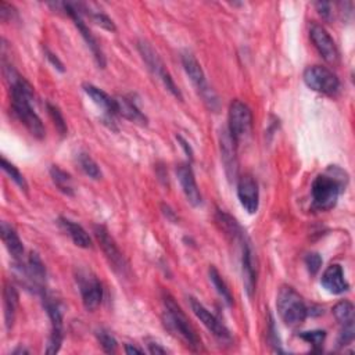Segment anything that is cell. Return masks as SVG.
Segmentation results:
<instances>
[{
	"label": "cell",
	"mask_w": 355,
	"mask_h": 355,
	"mask_svg": "<svg viewBox=\"0 0 355 355\" xmlns=\"http://www.w3.org/2000/svg\"><path fill=\"white\" fill-rule=\"evenodd\" d=\"M6 77L10 82L12 89V106L16 117L24 124L32 136L36 139H43L46 136V130L39 118V115L32 108L34 101V88L13 69L6 67Z\"/></svg>",
	"instance_id": "obj_1"
},
{
	"label": "cell",
	"mask_w": 355,
	"mask_h": 355,
	"mask_svg": "<svg viewBox=\"0 0 355 355\" xmlns=\"http://www.w3.org/2000/svg\"><path fill=\"white\" fill-rule=\"evenodd\" d=\"M345 182V173L336 167H330L326 173L318 175L311 188L314 208L319 211L332 210L337 204L339 196L343 192Z\"/></svg>",
	"instance_id": "obj_2"
},
{
	"label": "cell",
	"mask_w": 355,
	"mask_h": 355,
	"mask_svg": "<svg viewBox=\"0 0 355 355\" xmlns=\"http://www.w3.org/2000/svg\"><path fill=\"white\" fill-rule=\"evenodd\" d=\"M164 306H165V323L169 326V329L180 336L186 345L193 351L201 350V340L197 336L195 328L189 322L186 314L182 311V308L178 306L175 299L169 293H164Z\"/></svg>",
	"instance_id": "obj_3"
},
{
	"label": "cell",
	"mask_w": 355,
	"mask_h": 355,
	"mask_svg": "<svg viewBox=\"0 0 355 355\" xmlns=\"http://www.w3.org/2000/svg\"><path fill=\"white\" fill-rule=\"evenodd\" d=\"M276 306L282 321L291 328L302 325L308 315L307 306L302 295L290 286H283L279 290Z\"/></svg>",
	"instance_id": "obj_4"
},
{
	"label": "cell",
	"mask_w": 355,
	"mask_h": 355,
	"mask_svg": "<svg viewBox=\"0 0 355 355\" xmlns=\"http://www.w3.org/2000/svg\"><path fill=\"white\" fill-rule=\"evenodd\" d=\"M228 120H229L228 131L232 135V138L239 145L252 132L253 112L250 107L242 100H233L229 107Z\"/></svg>",
	"instance_id": "obj_5"
},
{
	"label": "cell",
	"mask_w": 355,
	"mask_h": 355,
	"mask_svg": "<svg viewBox=\"0 0 355 355\" xmlns=\"http://www.w3.org/2000/svg\"><path fill=\"white\" fill-rule=\"evenodd\" d=\"M138 49H139V53H140L142 57H143V60H145L147 69L151 71V74H153L154 77H157V78L164 84V86H165L176 99L182 100L184 97H182V93H181L180 88L176 86V84L173 82L171 74L167 71V69H165L162 60L160 58L158 53H157L147 42H143V40L139 42Z\"/></svg>",
	"instance_id": "obj_6"
},
{
	"label": "cell",
	"mask_w": 355,
	"mask_h": 355,
	"mask_svg": "<svg viewBox=\"0 0 355 355\" xmlns=\"http://www.w3.org/2000/svg\"><path fill=\"white\" fill-rule=\"evenodd\" d=\"M303 79L311 90L326 96H333L340 89V81L337 75L322 66H311L306 69Z\"/></svg>",
	"instance_id": "obj_7"
},
{
	"label": "cell",
	"mask_w": 355,
	"mask_h": 355,
	"mask_svg": "<svg viewBox=\"0 0 355 355\" xmlns=\"http://www.w3.org/2000/svg\"><path fill=\"white\" fill-rule=\"evenodd\" d=\"M77 282L82 295L84 307L88 311H95L103 300V286L100 280L93 272L88 269H79L77 272Z\"/></svg>",
	"instance_id": "obj_8"
},
{
	"label": "cell",
	"mask_w": 355,
	"mask_h": 355,
	"mask_svg": "<svg viewBox=\"0 0 355 355\" xmlns=\"http://www.w3.org/2000/svg\"><path fill=\"white\" fill-rule=\"evenodd\" d=\"M95 230V236L97 242L100 243L103 253L106 254L107 261L110 262V265L112 267V269L121 276H127L128 275V264L123 256V253L118 249V246L115 245L114 239L110 236L108 230L103 226V225H96L93 228Z\"/></svg>",
	"instance_id": "obj_9"
},
{
	"label": "cell",
	"mask_w": 355,
	"mask_h": 355,
	"mask_svg": "<svg viewBox=\"0 0 355 355\" xmlns=\"http://www.w3.org/2000/svg\"><path fill=\"white\" fill-rule=\"evenodd\" d=\"M182 64H184V69H185L188 77L191 78L192 84L199 90V93L201 95L204 101L208 104L210 108H215L217 97H215L212 89H210V86L207 84L204 71H203L200 63L197 62V58L192 53H185L182 56Z\"/></svg>",
	"instance_id": "obj_10"
},
{
	"label": "cell",
	"mask_w": 355,
	"mask_h": 355,
	"mask_svg": "<svg viewBox=\"0 0 355 355\" xmlns=\"http://www.w3.org/2000/svg\"><path fill=\"white\" fill-rule=\"evenodd\" d=\"M242 245V275H243V284L249 294V297L254 294L257 286V258L252 242L245 234L239 239Z\"/></svg>",
	"instance_id": "obj_11"
},
{
	"label": "cell",
	"mask_w": 355,
	"mask_h": 355,
	"mask_svg": "<svg viewBox=\"0 0 355 355\" xmlns=\"http://www.w3.org/2000/svg\"><path fill=\"white\" fill-rule=\"evenodd\" d=\"M45 310H46V313L50 318V322H51V332H50L46 354H56V352L60 351L63 337H64V334H63V314H62L58 304L53 299L47 297V295L45 297Z\"/></svg>",
	"instance_id": "obj_12"
},
{
	"label": "cell",
	"mask_w": 355,
	"mask_h": 355,
	"mask_svg": "<svg viewBox=\"0 0 355 355\" xmlns=\"http://www.w3.org/2000/svg\"><path fill=\"white\" fill-rule=\"evenodd\" d=\"M191 307H192V311L195 313V315L197 317V319L212 333V336L218 341H221L223 344L232 343V336H230V332L226 329V326L195 297H191Z\"/></svg>",
	"instance_id": "obj_13"
},
{
	"label": "cell",
	"mask_w": 355,
	"mask_h": 355,
	"mask_svg": "<svg viewBox=\"0 0 355 355\" xmlns=\"http://www.w3.org/2000/svg\"><path fill=\"white\" fill-rule=\"evenodd\" d=\"M62 8H63L64 12L73 19L75 27L78 28V31L81 32V35H82L84 40L86 42L88 47H89L90 51L93 53V57H95V60H96L97 66H99L100 69H104V67H106V58H104V54H103V51H101V49H100V45L97 43L96 38L92 35L90 29H89V28L86 27V24L84 23L82 16H81V12H79V9L77 8V5L63 3Z\"/></svg>",
	"instance_id": "obj_14"
},
{
	"label": "cell",
	"mask_w": 355,
	"mask_h": 355,
	"mask_svg": "<svg viewBox=\"0 0 355 355\" xmlns=\"http://www.w3.org/2000/svg\"><path fill=\"white\" fill-rule=\"evenodd\" d=\"M221 143V157L223 162V168L229 181H233L238 178L239 164H238V142H236L229 134L228 128L222 130L219 136Z\"/></svg>",
	"instance_id": "obj_15"
},
{
	"label": "cell",
	"mask_w": 355,
	"mask_h": 355,
	"mask_svg": "<svg viewBox=\"0 0 355 355\" xmlns=\"http://www.w3.org/2000/svg\"><path fill=\"white\" fill-rule=\"evenodd\" d=\"M310 36L319 54L323 57V60L329 64H336L339 60V50L329 32L322 25L313 24Z\"/></svg>",
	"instance_id": "obj_16"
},
{
	"label": "cell",
	"mask_w": 355,
	"mask_h": 355,
	"mask_svg": "<svg viewBox=\"0 0 355 355\" xmlns=\"http://www.w3.org/2000/svg\"><path fill=\"white\" fill-rule=\"evenodd\" d=\"M333 315L336 321L340 323V339L339 344L340 345H347L352 343L354 340V306L352 303L344 300L340 302L333 307Z\"/></svg>",
	"instance_id": "obj_17"
},
{
	"label": "cell",
	"mask_w": 355,
	"mask_h": 355,
	"mask_svg": "<svg viewBox=\"0 0 355 355\" xmlns=\"http://www.w3.org/2000/svg\"><path fill=\"white\" fill-rule=\"evenodd\" d=\"M238 197L242 207L249 214H256L260 206V191L254 178L250 173L243 175L238 181Z\"/></svg>",
	"instance_id": "obj_18"
},
{
	"label": "cell",
	"mask_w": 355,
	"mask_h": 355,
	"mask_svg": "<svg viewBox=\"0 0 355 355\" xmlns=\"http://www.w3.org/2000/svg\"><path fill=\"white\" fill-rule=\"evenodd\" d=\"M21 275L25 276V284L34 290L43 291L46 282V268L36 253H31L27 264L21 267Z\"/></svg>",
	"instance_id": "obj_19"
},
{
	"label": "cell",
	"mask_w": 355,
	"mask_h": 355,
	"mask_svg": "<svg viewBox=\"0 0 355 355\" xmlns=\"http://www.w3.org/2000/svg\"><path fill=\"white\" fill-rule=\"evenodd\" d=\"M176 175H178V181H180L188 201L195 207L200 206L203 201V197H201L200 189L196 184V178H195L191 164H181L176 168Z\"/></svg>",
	"instance_id": "obj_20"
},
{
	"label": "cell",
	"mask_w": 355,
	"mask_h": 355,
	"mask_svg": "<svg viewBox=\"0 0 355 355\" xmlns=\"http://www.w3.org/2000/svg\"><path fill=\"white\" fill-rule=\"evenodd\" d=\"M321 284L332 294H343L350 289V284L344 276V271L339 264H333L325 269L321 278Z\"/></svg>",
	"instance_id": "obj_21"
},
{
	"label": "cell",
	"mask_w": 355,
	"mask_h": 355,
	"mask_svg": "<svg viewBox=\"0 0 355 355\" xmlns=\"http://www.w3.org/2000/svg\"><path fill=\"white\" fill-rule=\"evenodd\" d=\"M0 232H2V241H3L8 252L10 253V256L14 260H21L24 256V246H23V242L20 239L19 233L16 232V229L8 222H2Z\"/></svg>",
	"instance_id": "obj_22"
},
{
	"label": "cell",
	"mask_w": 355,
	"mask_h": 355,
	"mask_svg": "<svg viewBox=\"0 0 355 355\" xmlns=\"http://www.w3.org/2000/svg\"><path fill=\"white\" fill-rule=\"evenodd\" d=\"M58 223H60V226L67 232V234L70 236L75 246H78L81 249L92 247V241L89 238L88 232L79 223H77L69 218H64V217L58 219Z\"/></svg>",
	"instance_id": "obj_23"
},
{
	"label": "cell",
	"mask_w": 355,
	"mask_h": 355,
	"mask_svg": "<svg viewBox=\"0 0 355 355\" xmlns=\"http://www.w3.org/2000/svg\"><path fill=\"white\" fill-rule=\"evenodd\" d=\"M115 103H117V114H120L121 117L127 118V120H130L135 124H140V125L147 124L146 115L130 99L118 96V97H115Z\"/></svg>",
	"instance_id": "obj_24"
},
{
	"label": "cell",
	"mask_w": 355,
	"mask_h": 355,
	"mask_svg": "<svg viewBox=\"0 0 355 355\" xmlns=\"http://www.w3.org/2000/svg\"><path fill=\"white\" fill-rule=\"evenodd\" d=\"M84 90L86 92V95L100 107L104 110V112L110 117L117 114V103H115V97H111L110 95H107L104 90L99 89L97 86L92 85V84H85L84 85Z\"/></svg>",
	"instance_id": "obj_25"
},
{
	"label": "cell",
	"mask_w": 355,
	"mask_h": 355,
	"mask_svg": "<svg viewBox=\"0 0 355 355\" xmlns=\"http://www.w3.org/2000/svg\"><path fill=\"white\" fill-rule=\"evenodd\" d=\"M17 306H19L17 290L12 284H6L3 291V308H5V323L8 330H10L14 325Z\"/></svg>",
	"instance_id": "obj_26"
},
{
	"label": "cell",
	"mask_w": 355,
	"mask_h": 355,
	"mask_svg": "<svg viewBox=\"0 0 355 355\" xmlns=\"http://www.w3.org/2000/svg\"><path fill=\"white\" fill-rule=\"evenodd\" d=\"M50 176L53 184L57 186V189L67 196H74V185L73 178L69 172L62 169L60 167L53 165L50 168Z\"/></svg>",
	"instance_id": "obj_27"
},
{
	"label": "cell",
	"mask_w": 355,
	"mask_h": 355,
	"mask_svg": "<svg viewBox=\"0 0 355 355\" xmlns=\"http://www.w3.org/2000/svg\"><path fill=\"white\" fill-rule=\"evenodd\" d=\"M208 276H210V280L212 283V286L215 287V290L218 291V294L222 297V300L228 304V306H232L233 304V295L228 287V284L225 283V280L222 279L221 273L218 272V269L215 267H210L208 269Z\"/></svg>",
	"instance_id": "obj_28"
},
{
	"label": "cell",
	"mask_w": 355,
	"mask_h": 355,
	"mask_svg": "<svg viewBox=\"0 0 355 355\" xmlns=\"http://www.w3.org/2000/svg\"><path fill=\"white\" fill-rule=\"evenodd\" d=\"M78 164L81 167V169L89 176L92 180H100L101 178V171L97 165V162L86 153H81L78 156Z\"/></svg>",
	"instance_id": "obj_29"
},
{
	"label": "cell",
	"mask_w": 355,
	"mask_h": 355,
	"mask_svg": "<svg viewBox=\"0 0 355 355\" xmlns=\"http://www.w3.org/2000/svg\"><path fill=\"white\" fill-rule=\"evenodd\" d=\"M46 107H47V111H49V114H50V117H51L53 124H54L56 130L58 131V134H60L62 136H66L69 130H67V123H66V120H64L63 112L60 111V108H58V107L54 106V104H51V103H47Z\"/></svg>",
	"instance_id": "obj_30"
},
{
	"label": "cell",
	"mask_w": 355,
	"mask_h": 355,
	"mask_svg": "<svg viewBox=\"0 0 355 355\" xmlns=\"http://www.w3.org/2000/svg\"><path fill=\"white\" fill-rule=\"evenodd\" d=\"M2 169L10 176V180H13L14 184H17L23 191H28V184L25 181L24 175L17 169V167H14L12 162H9L5 157H2Z\"/></svg>",
	"instance_id": "obj_31"
},
{
	"label": "cell",
	"mask_w": 355,
	"mask_h": 355,
	"mask_svg": "<svg viewBox=\"0 0 355 355\" xmlns=\"http://www.w3.org/2000/svg\"><path fill=\"white\" fill-rule=\"evenodd\" d=\"M300 337L307 341L308 344L313 345L314 351H321L326 339V332L325 330H313V332H303L300 333Z\"/></svg>",
	"instance_id": "obj_32"
},
{
	"label": "cell",
	"mask_w": 355,
	"mask_h": 355,
	"mask_svg": "<svg viewBox=\"0 0 355 355\" xmlns=\"http://www.w3.org/2000/svg\"><path fill=\"white\" fill-rule=\"evenodd\" d=\"M96 336H97L99 344L101 345V348L104 350V352H107V354H114V352L117 351L118 343H117L115 337H114L111 333H108V332L104 330V329H100V330L96 333Z\"/></svg>",
	"instance_id": "obj_33"
},
{
	"label": "cell",
	"mask_w": 355,
	"mask_h": 355,
	"mask_svg": "<svg viewBox=\"0 0 355 355\" xmlns=\"http://www.w3.org/2000/svg\"><path fill=\"white\" fill-rule=\"evenodd\" d=\"M306 265H307V269L310 271V273L315 275L319 272V269L322 267V257L318 253H310L306 257Z\"/></svg>",
	"instance_id": "obj_34"
},
{
	"label": "cell",
	"mask_w": 355,
	"mask_h": 355,
	"mask_svg": "<svg viewBox=\"0 0 355 355\" xmlns=\"http://www.w3.org/2000/svg\"><path fill=\"white\" fill-rule=\"evenodd\" d=\"M90 17H92V20H93L97 25L103 27L104 29H107V31H115V25H114L112 20L108 19L106 14H103V13H92Z\"/></svg>",
	"instance_id": "obj_35"
},
{
	"label": "cell",
	"mask_w": 355,
	"mask_h": 355,
	"mask_svg": "<svg viewBox=\"0 0 355 355\" xmlns=\"http://www.w3.org/2000/svg\"><path fill=\"white\" fill-rule=\"evenodd\" d=\"M14 14H16V10H14L13 6L8 5L6 2L0 3V17H2V20H3L5 23H6V21H10Z\"/></svg>",
	"instance_id": "obj_36"
},
{
	"label": "cell",
	"mask_w": 355,
	"mask_h": 355,
	"mask_svg": "<svg viewBox=\"0 0 355 355\" xmlns=\"http://www.w3.org/2000/svg\"><path fill=\"white\" fill-rule=\"evenodd\" d=\"M45 54H46V58L51 63V66H53L54 69H57L60 73H64V66H63V63H62L60 60H58V57H57L54 53H51L49 49H45Z\"/></svg>",
	"instance_id": "obj_37"
},
{
	"label": "cell",
	"mask_w": 355,
	"mask_h": 355,
	"mask_svg": "<svg viewBox=\"0 0 355 355\" xmlns=\"http://www.w3.org/2000/svg\"><path fill=\"white\" fill-rule=\"evenodd\" d=\"M317 6V10L319 13V16L325 20H330V16H332V6L330 3H326V2H319L315 5Z\"/></svg>",
	"instance_id": "obj_38"
},
{
	"label": "cell",
	"mask_w": 355,
	"mask_h": 355,
	"mask_svg": "<svg viewBox=\"0 0 355 355\" xmlns=\"http://www.w3.org/2000/svg\"><path fill=\"white\" fill-rule=\"evenodd\" d=\"M147 345H149V352H150V354H167V352H168V350L164 348V347H161L158 343L151 341V343H149Z\"/></svg>",
	"instance_id": "obj_39"
},
{
	"label": "cell",
	"mask_w": 355,
	"mask_h": 355,
	"mask_svg": "<svg viewBox=\"0 0 355 355\" xmlns=\"http://www.w3.org/2000/svg\"><path fill=\"white\" fill-rule=\"evenodd\" d=\"M176 139L180 140V143H181V146H182V149L185 150V153L188 154V157H191V158H193V150H192V147L189 146V143L182 138V136H176Z\"/></svg>",
	"instance_id": "obj_40"
},
{
	"label": "cell",
	"mask_w": 355,
	"mask_h": 355,
	"mask_svg": "<svg viewBox=\"0 0 355 355\" xmlns=\"http://www.w3.org/2000/svg\"><path fill=\"white\" fill-rule=\"evenodd\" d=\"M125 352H127V354H143L145 350L138 348V347H135V345H132V344H127V345H125Z\"/></svg>",
	"instance_id": "obj_41"
},
{
	"label": "cell",
	"mask_w": 355,
	"mask_h": 355,
	"mask_svg": "<svg viewBox=\"0 0 355 355\" xmlns=\"http://www.w3.org/2000/svg\"><path fill=\"white\" fill-rule=\"evenodd\" d=\"M24 352H27V354H28V351H27V350H24V348H17L16 351H13V354H24Z\"/></svg>",
	"instance_id": "obj_42"
}]
</instances>
